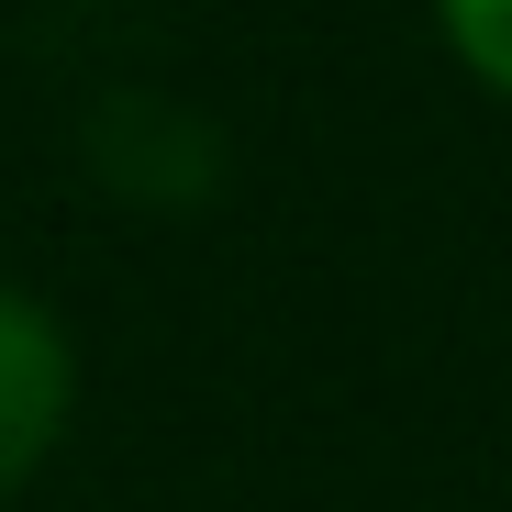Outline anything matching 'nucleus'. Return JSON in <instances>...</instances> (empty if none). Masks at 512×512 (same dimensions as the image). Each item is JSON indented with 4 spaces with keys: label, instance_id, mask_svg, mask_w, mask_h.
Returning a JSON list of instances; mask_svg holds the SVG:
<instances>
[{
    "label": "nucleus",
    "instance_id": "nucleus-1",
    "mask_svg": "<svg viewBox=\"0 0 512 512\" xmlns=\"http://www.w3.org/2000/svg\"><path fill=\"white\" fill-rule=\"evenodd\" d=\"M67 390H78V357L34 290H0V490H23L67 423Z\"/></svg>",
    "mask_w": 512,
    "mask_h": 512
},
{
    "label": "nucleus",
    "instance_id": "nucleus-2",
    "mask_svg": "<svg viewBox=\"0 0 512 512\" xmlns=\"http://www.w3.org/2000/svg\"><path fill=\"white\" fill-rule=\"evenodd\" d=\"M446 12V45L490 78V90H512V0H435Z\"/></svg>",
    "mask_w": 512,
    "mask_h": 512
}]
</instances>
